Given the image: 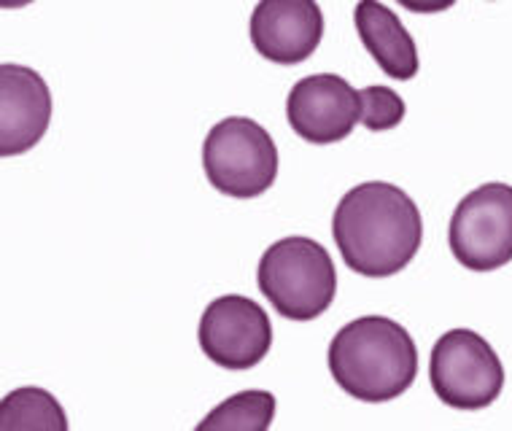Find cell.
<instances>
[{"instance_id": "cell-1", "label": "cell", "mask_w": 512, "mask_h": 431, "mask_svg": "<svg viewBox=\"0 0 512 431\" xmlns=\"http://www.w3.org/2000/svg\"><path fill=\"white\" fill-rule=\"evenodd\" d=\"M332 238L356 275L380 281L413 262L424 243V219L405 189L389 181H367L337 203Z\"/></svg>"}, {"instance_id": "cell-2", "label": "cell", "mask_w": 512, "mask_h": 431, "mask_svg": "<svg viewBox=\"0 0 512 431\" xmlns=\"http://www.w3.org/2000/svg\"><path fill=\"white\" fill-rule=\"evenodd\" d=\"M327 364L345 394L367 405H383L415 383L418 345L397 321L362 316L332 337Z\"/></svg>"}, {"instance_id": "cell-3", "label": "cell", "mask_w": 512, "mask_h": 431, "mask_svg": "<svg viewBox=\"0 0 512 431\" xmlns=\"http://www.w3.org/2000/svg\"><path fill=\"white\" fill-rule=\"evenodd\" d=\"M256 283L283 318L313 321L324 316L335 302L337 270L321 243L292 235L273 243L262 254Z\"/></svg>"}, {"instance_id": "cell-4", "label": "cell", "mask_w": 512, "mask_h": 431, "mask_svg": "<svg viewBox=\"0 0 512 431\" xmlns=\"http://www.w3.org/2000/svg\"><path fill=\"white\" fill-rule=\"evenodd\" d=\"M203 170L216 192L235 200L259 197L278 178L273 135L248 116H227L205 135Z\"/></svg>"}, {"instance_id": "cell-5", "label": "cell", "mask_w": 512, "mask_h": 431, "mask_svg": "<svg viewBox=\"0 0 512 431\" xmlns=\"http://www.w3.org/2000/svg\"><path fill=\"white\" fill-rule=\"evenodd\" d=\"M429 380L442 405L486 410L504 388V367L486 337L472 329H451L434 343Z\"/></svg>"}, {"instance_id": "cell-6", "label": "cell", "mask_w": 512, "mask_h": 431, "mask_svg": "<svg viewBox=\"0 0 512 431\" xmlns=\"http://www.w3.org/2000/svg\"><path fill=\"white\" fill-rule=\"evenodd\" d=\"M448 243L461 267L491 273L512 262V186L491 181L456 205Z\"/></svg>"}, {"instance_id": "cell-7", "label": "cell", "mask_w": 512, "mask_h": 431, "mask_svg": "<svg viewBox=\"0 0 512 431\" xmlns=\"http://www.w3.org/2000/svg\"><path fill=\"white\" fill-rule=\"evenodd\" d=\"M197 343L216 367L251 370L270 353L273 324L259 302L224 294L203 310Z\"/></svg>"}, {"instance_id": "cell-8", "label": "cell", "mask_w": 512, "mask_h": 431, "mask_svg": "<svg viewBox=\"0 0 512 431\" xmlns=\"http://www.w3.org/2000/svg\"><path fill=\"white\" fill-rule=\"evenodd\" d=\"M286 119L302 141L329 146L345 141L362 122V100L343 76L313 73L297 81L286 97Z\"/></svg>"}, {"instance_id": "cell-9", "label": "cell", "mask_w": 512, "mask_h": 431, "mask_svg": "<svg viewBox=\"0 0 512 431\" xmlns=\"http://www.w3.org/2000/svg\"><path fill=\"white\" fill-rule=\"evenodd\" d=\"M324 38V14L316 0H259L251 14V44L273 65L310 60Z\"/></svg>"}, {"instance_id": "cell-10", "label": "cell", "mask_w": 512, "mask_h": 431, "mask_svg": "<svg viewBox=\"0 0 512 431\" xmlns=\"http://www.w3.org/2000/svg\"><path fill=\"white\" fill-rule=\"evenodd\" d=\"M52 122V92L25 65H0V154L19 157L36 146Z\"/></svg>"}, {"instance_id": "cell-11", "label": "cell", "mask_w": 512, "mask_h": 431, "mask_svg": "<svg viewBox=\"0 0 512 431\" xmlns=\"http://www.w3.org/2000/svg\"><path fill=\"white\" fill-rule=\"evenodd\" d=\"M354 22L364 49L378 62L380 71L397 81L415 79L421 68L418 46L410 30L389 6H383L380 0H359L354 9Z\"/></svg>"}, {"instance_id": "cell-12", "label": "cell", "mask_w": 512, "mask_h": 431, "mask_svg": "<svg viewBox=\"0 0 512 431\" xmlns=\"http://www.w3.org/2000/svg\"><path fill=\"white\" fill-rule=\"evenodd\" d=\"M68 415L49 391L25 386L3 396L0 431H65Z\"/></svg>"}, {"instance_id": "cell-13", "label": "cell", "mask_w": 512, "mask_h": 431, "mask_svg": "<svg viewBox=\"0 0 512 431\" xmlns=\"http://www.w3.org/2000/svg\"><path fill=\"white\" fill-rule=\"evenodd\" d=\"M275 396L270 391H240L213 407L203 421L197 423L200 431H265L273 426Z\"/></svg>"}, {"instance_id": "cell-14", "label": "cell", "mask_w": 512, "mask_h": 431, "mask_svg": "<svg viewBox=\"0 0 512 431\" xmlns=\"http://www.w3.org/2000/svg\"><path fill=\"white\" fill-rule=\"evenodd\" d=\"M359 100H362V124L367 130H394L405 119V100L397 95V89L372 84L359 89Z\"/></svg>"}, {"instance_id": "cell-15", "label": "cell", "mask_w": 512, "mask_h": 431, "mask_svg": "<svg viewBox=\"0 0 512 431\" xmlns=\"http://www.w3.org/2000/svg\"><path fill=\"white\" fill-rule=\"evenodd\" d=\"M397 3L413 14H440L456 6V0H397Z\"/></svg>"}, {"instance_id": "cell-16", "label": "cell", "mask_w": 512, "mask_h": 431, "mask_svg": "<svg viewBox=\"0 0 512 431\" xmlns=\"http://www.w3.org/2000/svg\"><path fill=\"white\" fill-rule=\"evenodd\" d=\"M33 0H0V6L9 11V9H22V6H30Z\"/></svg>"}]
</instances>
